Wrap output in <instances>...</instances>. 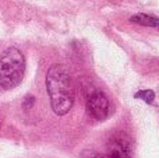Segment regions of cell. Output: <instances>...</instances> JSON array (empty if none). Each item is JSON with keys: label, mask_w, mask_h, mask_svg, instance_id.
I'll list each match as a JSON object with an SVG mask.
<instances>
[{"label": "cell", "mask_w": 159, "mask_h": 158, "mask_svg": "<svg viewBox=\"0 0 159 158\" xmlns=\"http://www.w3.org/2000/svg\"><path fill=\"white\" fill-rule=\"evenodd\" d=\"M46 88L56 115H66L74 104V86L69 70L63 64H53L46 73Z\"/></svg>", "instance_id": "cell-1"}, {"label": "cell", "mask_w": 159, "mask_h": 158, "mask_svg": "<svg viewBox=\"0 0 159 158\" xmlns=\"http://www.w3.org/2000/svg\"><path fill=\"white\" fill-rule=\"evenodd\" d=\"M25 59L17 48H7L0 56V87L13 90L24 78Z\"/></svg>", "instance_id": "cell-2"}, {"label": "cell", "mask_w": 159, "mask_h": 158, "mask_svg": "<svg viewBox=\"0 0 159 158\" xmlns=\"http://www.w3.org/2000/svg\"><path fill=\"white\" fill-rule=\"evenodd\" d=\"M87 158H131L130 144L127 137H115L109 142L103 153H91Z\"/></svg>", "instance_id": "cell-3"}, {"label": "cell", "mask_w": 159, "mask_h": 158, "mask_svg": "<svg viewBox=\"0 0 159 158\" xmlns=\"http://www.w3.org/2000/svg\"><path fill=\"white\" fill-rule=\"evenodd\" d=\"M87 111L93 119L103 120L110 111V104L102 91H93L87 100Z\"/></svg>", "instance_id": "cell-4"}, {"label": "cell", "mask_w": 159, "mask_h": 158, "mask_svg": "<svg viewBox=\"0 0 159 158\" xmlns=\"http://www.w3.org/2000/svg\"><path fill=\"white\" fill-rule=\"evenodd\" d=\"M131 21L141 25H145V27L159 28V17L149 16V14H135V16L131 17Z\"/></svg>", "instance_id": "cell-5"}, {"label": "cell", "mask_w": 159, "mask_h": 158, "mask_svg": "<svg viewBox=\"0 0 159 158\" xmlns=\"http://www.w3.org/2000/svg\"><path fill=\"white\" fill-rule=\"evenodd\" d=\"M135 98H141V100H144L145 102H148V104H151L152 101H154V98H155V94L152 91H140V92H137L135 94Z\"/></svg>", "instance_id": "cell-6"}]
</instances>
